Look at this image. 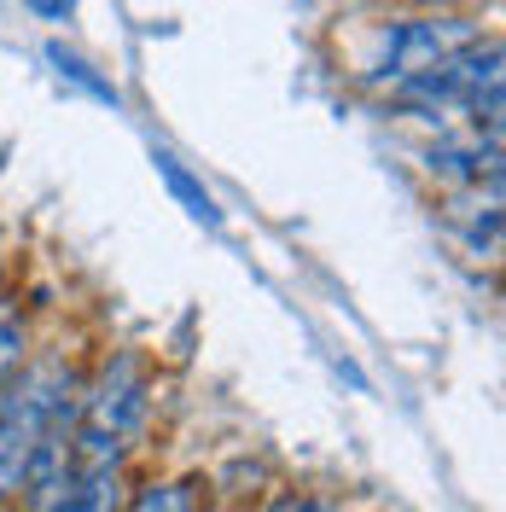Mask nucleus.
<instances>
[{
	"mask_svg": "<svg viewBox=\"0 0 506 512\" xmlns=\"http://www.w3.org/2000/svg\"><path fill=\"white\" fill-rule=\"evenodd\" d=\"M128 512H198V483H140L128 489Z\"/></svg>",
	"mask_w": 506,
	"mask_h": 512,
	"instance_id": "5",
	"label": "nucleus"
},
{
	"mask_svg": "<svg viewBox=\"0 0 506 512\" xmlns=\"http://www.w3.org/2000/svg\"><path fill=\"white\" fill-rule=\"evenodd\" d=\"M128 489L134 483L123 478V460H111V466H76L64 478V489L41 512H128Z\"/></svg>",
	"mask_w": 506,
	"mask_h": 512,
	"instance_id": "3",
	"label": "nucleus"
},
{
	"mask_svg": "<svg viewBox=\"0 0 506 512\" xmlns=\"http://www.w3.org/2000/svg\"><path fill=\"white\" fill-rule=\"evenodd\" d=\"M472 41H483V24L466 18V12H448V6H425V12H408V18H390L379 30V59H373V82L379 88H402L413 76L448 64L454 53H466Z\"/></svg>",
	"mask_w": 506,
	"mask_h": 512,
	"instance_id": "2",
	"label": "nucleus"
},
{
	"mask_svg": "<svg viewBox=\"0 0 506 512\" xmlns=\"http://www.w3.org/2000/svg\"><path fill=\"white\" fill-rule=\"evenodd\" d=\"M152 163H158V175H163V181H169V192H175V198L187 204V210H192V216H198V222H204V227H222V210H216V198H210V192L198 187V181H192L187 169H181V163L169 158V152H158V158H152Z\"/></svg>",
	"mask_w": 506,
	"mask_h": 512,
	"instance_id": "4",
	"label": "nucleus"
},
{
	"mask_svg": "<svg viewBox=\"0 0 506 512\" xmlns=\"http://www.w3.org/2000/svg\"><path fill=\"white\" fill-rule=\"evenodd\" d=\"M47 59H53V70H59L64 82H76V88H88L94 99H105V105H117V88H111L105 76H94V64L82 59V53H70L64 41H47Z\"/></svg>",
	"mask_w": 506,
	"mask_h": 512,
	"instance_id": "6",
	"label": "nucleus"
},
{
	"mask_svg": "<svg viewBox=\"0 0 506 512\" xmlns=\"http://www.w3.org/2000/svg\"><path fill=\"white\" fill-rule=\"evenodd\" d=\"M152 408V379H146V361L134 350L111 355L94 373V384H82V402H76V425H70V454L76 466H111L123 460L140 419Z\"/></svg>",
	"mask_w": 506,
	"mask_h": 512,
	"instance_id": "1",
	"label": "nucleus"
},
{
	"mask_svg": "<svg viewBox=\"0 0 506 512\" xmlns=\"http://www.w3.org/2000/svg\"><path fill=\"white\" fill-rule=\"evenodd\" d=\"M268 512H338V507H332V501H320V495H280Z\"/></svg>",
	"mask_w": 506,
	"mask_h": 512,
	"instance_id": "7",
	"label": "nucleus"
},
{
	"mask_svg": "<svg viewBox=\"0 0 506 512\" xmlns=\"http://www.w3.org/2000/svg\"><path fill=\"white\" fill-rule=\"evenodd\" d=\"M35 12H41V18H64V12H70V6H76V0H30Z\"/></svg>",
	"mask_w": 506,
	"mask_h": 512,
	"instance_id": "8",
	"label": "nucleus"
},
{
	"mask_svg": "<svg viewBox=\"0 0 506 512\" xmlns=\"http://www.w3.org/2000/svg\"><path fill=\"white\" fill-rule=\"evenodd\" d=\"M408 6H443V0H408Z\"/></svg>",
	"mask_w": 506,
	"mask_h": 512,
	"instance_id": "9",
	"label": "nucleus"
}]
</instances>
